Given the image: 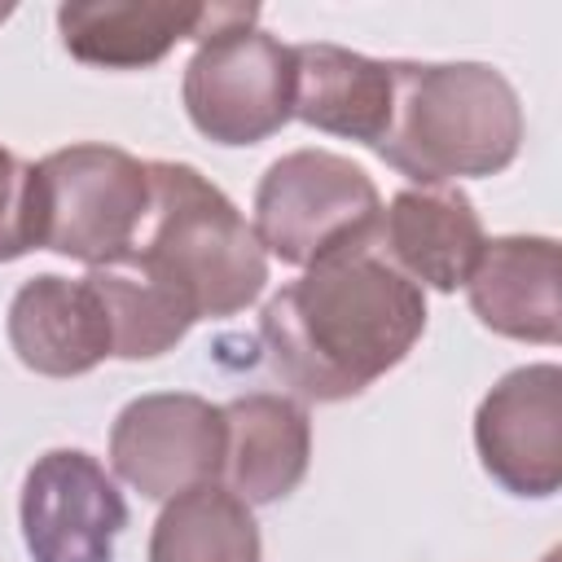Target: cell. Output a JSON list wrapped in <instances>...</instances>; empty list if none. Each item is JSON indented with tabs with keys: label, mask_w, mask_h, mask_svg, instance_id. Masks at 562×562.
Returning a JSON list of instances; mask_svg holds the SVG:
<instances>
[{
	"label": "cell",
	"mask_w": 562,
	"mask_h": 562,
	"mask_svg": "<svg viewBox=\"0 0 562 562\" xmlns=\"http://www.w3.org/2000/svg\"><path fill=\"white\" fill-rule=\"evenodd\" d=\"M426 329V294L364 241L316 259L259 312L272 373L316 404H338L395 369Z\"/></svg>",
	"instance_id": "obj_1"
},
{
	"label": "cell",
	"mask_w": 562,
	"mask_h": 562,
	"mask_svg": "<svg viewBox=\"0 0 562 562\" xmlns=\"http://www.w3.org/2000/svg\"><path fill=\"white\" fill-rule=\"evenodd\" d=\"M373 149L417 184L496 176L522 149L518 92L483 61H395L391 123Z\"/></svg>",
	"instance_id": "obj_2"
},
{
	"label": "cell",
	"mask_w": 562,
	"mask_h": 562,
	"mask_svg": "<svg viewBox=\"0 0 562 562\" xmlns=\"http://www.w3.org/2000/svg\"><path fill=\"white\" fill-rule=\"evenodd\" d=\"M193 321H220L250 307L268 285V255L228 202L189 162H149V215L127 250Z\"/></svg>",
	"instance_id": "obj_3"
},
{
	"label": "cell",
	"mask_w": 562,
	"mask_h": 562,
	"mask_svg": "<svg viewBox=\"0 0 562 562\" xmlns=\"http://www.w3.org/2000/svg\"><path fill=\"white\" fill-rule=\"evenodd\" d=\"M149 215V162L119 145H66L31 167L35 250H57L88 268L123 259Z\"/></svg>",
	"instance_id": "obj_4"
},
{
	"label": "cell",
	"mask_w": 562,
	"mask_h": 562,
	"mask_svg": "<svg viewBox=\"0 0 562 562\" xmlns=\"http://www.w3.org/2000/svg\"><path fill=\"white\" fill-rule=\"evenodd\" d=\"M382 198L364 167L329 149L281 154L255 189V237L263 255L312 268L325 255L378 237Z\"/></svg>",
	"instance_id": "obj_5"
},
{
	"label": "cell",
	"mask_w": 562,
	"mask_h": 562,
	"mask_svg": "<svg viewBox=\"0 0 562 562\" xmlns=\"http://www.w3.org/2000/svg\"><path fill=\"white\" fill-rule=\"evenodd\" d=\"M184 114L215 145H259L294 119V48L259 26L202 40L184 66Z\"/></svg>",
	"instance_id": "obj_6"
},
{
	"label": "cell",
	"mask_w": 562,
	"mask_h": 562,
	"mask_svg": "<svg viewBox=\"0 0 562 562\" xmlns=\"http://www.w3.org/2000/svg\"><path fill=\"white\" fill-rule=\"evenodd\" d=\"M224 408L189 395L158 391L123 404L110 426V465L114 474L149 501H176L224 474Z\"/></svg>",
	"instance_id": "obj_7"
},
{
	"label": "cell",
	"mask_w": 562,
	"mask_h": 562,
	"mask_svg": "<svg viewBox=\"0 0 562 562\" xmlns=\"http://www.w3.org/2000/svg\"><path fill=\"white\" fill-rule=\"evenodd\" d=\"M18 518L31 562H110L127 505L97 457L53 448L26 470Z\"/></svg>",
	"instance_id": "obj_8"
},
{
	"label": "cell",
	"mask_w": 562,
	"mask_h": 562,
	"mask_svg": "<svg viewBox=\"0 0 562 562\" xmlns=\"http://www.w3.org/2000/svg\"><path fill=\"white\" fill-rule=\"evenodd\" d=\"M483 470L514 496L544 501L562 487V369H509L474 413Z\"/></svg>",
	"instance_id": "obj_9"
},
{
	"label": "cell",
	"mask_w": 562,
	"mask_h": 562,
	"mask_svg": "<svg viewBox=\"0 0 562 562\" xmlns=\"http://www.w3.org/2000/svg\"><path fill=\"white\" fill-rule=\"evenodd\" d=\"M255 4H61L57 31L75 61L101 70H145L162 61L180 40H211L228 26H255Z\"/></svg>",
	"instance_id": "obj_10"
},
{
	"label": "cell",
	"mask_w": 562,
	"mask_h": 562,
	"mask_svg": "<svg viewBox=\"0 0 562 562\" xmlns=\"http://www.w3.org/2000/svg\"><path fill=\"white\" fill-rule=\"evenodd\" d=\"M483 220L465 189L457 184H417L400 189L378 220L373 246L395 263L413 285L452 294L465 285L483 255Z\"/></svg>",
	"instance_id": "obj_11"
},
{
	"label": "cell",
	"mask_w": 562,
	"mask_h": 562,
	"mask_svg": "<svg viewBox=\"0 0 562 562\" xmlns=\"http://www.w3.org/2000/svg\"><path fill=\"white\" fill-rule=\"evenodd\" d=\"M474 316L518 342L553 347L562 338V299H558V241L536 233L492 237L474 272L465 277Z\"/></svg>",
	"instance_id": "obj_12"
},
{
	"label": "cell",
	"mask_w": 562,
	"mask_h": 562,
	"mask_svg": "<svg viewBox=\"0 0 562 562\" xmlns=\"http://www.w3.org/2000/svg\"><path fill=\"white\" fill-rule=\"evenodd\" d=\"M9 342L44 378H79L110 356V321L88 281L40 272L9 303Z\"/></svg>",
	"instance_id": "obj_13"
},
{
	"label": "cell",
	"mask_w": 562,
	"mask_h": 562,
	"mask_svg": "<svg viewBox=\"0 0 562 562\" xmlns=\"http://www.w3.org/2000/svg\"><path fill=\"white\" fill-rule=\"evenodd\" d=\"M224 487L246 505H272L290 496L312 461L307 408L290 395L255 391L224 404Z\"/></svg>",
	"instance_id": "obj_14"
},
{
	"label": "cell",
	"mask_w": 562,
	"mask_h": 562,
	"mask_svg": "<svg viewBox=\"0 0 562 562\" xmlns=\"http://www.w3.org/2000/svg\"><path fill=\"white\" fill-rule=\"evenodd\" d=\"M294 48V119L316 132L378 145L391 123L395 61L351 53L342 44H290Z\"/></svg>",
	"instance_id": "obj_15"
},
{
	"label": "cell",
	"mask_w": 562,
	"mask_h": 562,
	"mask_svg": "<svg viewBox=\"0 0 562 562\" xmlns=\"http://www.w3.org/2000/svg\"><path fill=\"white\" fill-rule=\"evenodd\" d=\"M83 281L97 290V299L105 307L110 356H119V360H154V356L171 351L198 325L193 312L171 290H162L132 255L88 268Z\"/></svg>",
	"instance_id": "obj_16"
},
{
	"label": "cell",
	"mask_w": 562,
	"mask_h": 562,
	"mask_svg": "<svg viewBox=\"0 0 562 562\" xmlns=\"http://www.w3.org/2000/svg\"><path fill=\"white\" fill-rule=\"evenodd\" d=\"M149 562H259V527L250 505L224 483L180 492L154 522Z\"/></svg>",
	"instance_id": "obj_17"
},
{
	"label": "cell",
	"mask_w": 562,
	"mask_h": 562,
	"mask_svg": "<svg viewBox=\"0 0 562 562\" xmlns=\"http://www.w3.org/2000/svg\"><path fill=\"white\" fill-rule=\"evenodd\" d=\"M35 250L31 233V162L0 145V263Z\"/></svg>",
	"instance_id": "obj_18"
},
{
	"label": "cell",
	"mask_w": 562,
	"mask_h": 562,
	"mask_svg": "<svg viewBox=\"0 0 562 562\" xmlns=\"http://www.w3.org/2000/svg\"><path fill=\"white\" fill-rule=\"evenodd\" d=\"M540 562H558V549H553V553H544V558H540Z\"/></svg>",
	"instance_id": "obj_19"
}]
</instances>
